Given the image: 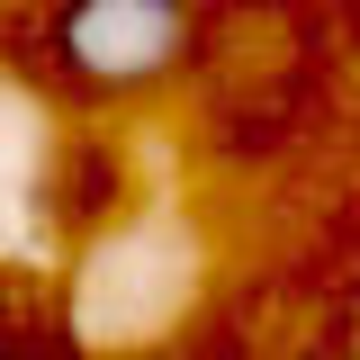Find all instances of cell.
Returning a JSON list of instances; mask_svg holds the SVG:
<instances>
[{
    "label": "cell",
    "mask_w": 360,
    "mask_h": 360,
    "mask_svg": "<svg viewBox=\"0 0 360 360\" xmlns=\"http://www.w3.org/2000/svg\"><path fill=\"white\" fill-rule=\"evenodd\" d=\"M27 45H37L54 90H72L90 108H117V99H153L180 72H198L207 9H189V0H63L37 18Z\"/></svg>",
    "instance_id": "cell-1"
},
{
    "label": "cell",
    "mask_w": 360,
    "mask_h": 360,
    "mask_svg": "<svg viewBox=\"0 0 360 360\" xmlns=\"http://www.w3.org/2000/svg\"><path fill=\"white\" fill-rule=\"evenodd\" d=\"M0 360H54V352H0Z\"/></svg>",
    "instance_id": "cell-2"
}]
</instances>
